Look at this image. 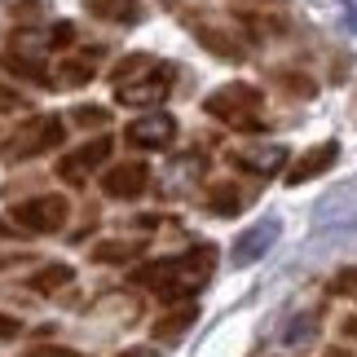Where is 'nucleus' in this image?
<instances>
[{"mask_svg": "<svg viewBox=\"0 0 357 357\" xmlns=\"http://www.w3.org/2000/svg\"><path fill=\"white\" fill-rule=\"evenodd\" d=\"M212 265H216V247H190L181 256H168V260H150V265L132 269V282L150 287L155 296H163L168 305L176 300H190L203 282L212 278Z\"/></svg>", "mask_w": 357, "mask_h": 357, "instance_id": "obj_1", "label": "nucleus"}, {"mask_svg": "<svg viewBox=\"0 0 357 357\" xmlns=\"http://www.w3.org/2000/svg\"><path fill=\"white\" fill-rule=\"evenodd\" d=\"M260 106H265V93H260L256 84H225L208 93V102H203V111H208L212 119L229 123V128H243V132H260Z\"/></svg>", "mask_w": 357, "mask_h": 357, "instance_id": "obj_2", "label": "nucleus"}, {"mask_svg": "<svg viewBox=\"0 0 357 357\" xmlns=\"http://www.w3.org/2000/svg\"><path fill=\"white\" fill-rule=\"evenodd\" d=\"M71 216V199L62 195H36V199H22L9 208V221L26 229V234H58Z\"/></svg>", "mask_w": 357, "mask_h": 357, "instance_id": "obj_3", "label": "nucleus"}, {"mask_svg": "<svg viewBox=\"0 0 357 357\" xmlns=\"http://www.w3.org/2000/svg\"><path fill=\"white\" fill-rule=\"evenodd\" d=\"M172 79H176V66L172 62H155L146 75L128 79V84H115V102L128 106V111H150V106H159L172 93Z\"/></svg>", "mask_w": 357, "mask_h": 357, "instance_id": "obj_4", "label": "nucleus"}, {"mask_svg": "<svg viewBox=\"0 0 357 357\" xmlns=\"http://www.w3.org/2000/svg\"><path fill=\"white\" fill-rule=\"evenodd\" d=\"M62 137H66V128H62L58 115H40V119L26 123V128H18V137L9 142L5 155L9 159H36V155H45V150L62 146Z\"/></svg>", "mask_w": 357, "mask_h": 357, "instance_id": "obj_5", "label": "nucleus"}, {"mask_svg": "<svg viewBox=\"0 0 357 357\" xmlns=\"http://www.w3.org/2000/svg\"><path fill=\"white\" fill-rule=\"evenodd\" d=\"M111 150H115V142H111V137H93V142H84L79 150H71V155H62V163H58V176H62V181H71V185L89 181V172H93V168H102V163L111 159Z\"/></svg>", "mask_w": 357, "mask_h": 357, "instance_id": "obj_6", "label": "nucleus"}, {"mask_svg": "<svg viewBox=\"0 0 357 357\" xmlns=\"http://www.w3.org/2000/svg\"><path fill=\"white\" fill-rule=\"evenodd\" d=\"M123 142L137 146V150H168L176 142V119L172 115H142V119H132L128 128H123Z\"/></svg>", "mask_w": 357, "mask_h": 357, "instance_id": "obj_7", "label": "nucleus"}, {"mask_svg": "<svg viewBox=\"0 0 357 357\" xmlns=\"http://www.w3.org/2000/svg\"><path fill=\"white\" fill-rule=\"evenodd\" d=\"M150 185V168L142 159H123V163H111L102 176V195L106 199H137L142 190Z\"/></svg>", "mask_w": 357, "mask_h": 357, "instance_id": "obj_8", "label": "nucleus"}, {"mask_svg": "<svg viewBox=\"0 0 357 357\" xmlns=\"http://www.w3.org/2000/svg\"><path fill=\"white\" fill-rule=\"evenodd\" d=\"M335 159H340V146H335V142H322V146L305 150V155H300L291 168H287V185H305V181H313V176H322Z\"/></svg>", "mask_w": 357, "mask_h": 357, "instance_id": "obj_9", "label": "nucleus"}, {"mask_svg": "<svg viewBox=\"0 0 357 357\" xmlns=\"http://www.w3.org/2000/svg\"><path fill=\"white\" fill-rule=\"evenodd\" d=\"M199 322V305L195 300H176V305L163 313V318H155V326H150V335L163 340V344H172V340H181L190 326Z\"/></svg>", "mask_w": 357, "mask_h": 357, "instance_id": "obj_10", "label": "nucleus"}, {"mask_svg": "<svg viewBox=\"0 0 357 357\" xmlns=\"http://www.w3.org/2000/svg\"><path fill=\"white\" fill-rule=\"evenodd\" d=\"M190 31H195L203 45H208V53H216L221 62H243L247 58V49H243V40H234L225 31V26H212V22H190Z\"/></svg>", "mask_w": 357, "mask_h": 357, "instance_id": "obj_11", "label": "nucleus"}, {"mask_svg": "<svg viewBox=\"0 0 357 357\" xmlns=\"http://www.w3.org/2000/svg\"><path fill=\"white\" fill-rule=\"evenodd\" d=\"M89 256L98 265H132V260L146 256V238H102V243H93Z\"/></svg>", "mask_w": 357, "mask_h": 357, "instance_id": "obj_12", "label": "nucleus"}, {"mask_svg": "<svg viewBox=\"0 0 357 357\" xmlns=\"http://www.w3.org/2000/svg\"><path fill=\"white\" fill-rule=\"evenodd\" d=\"M229 163L243 168V172H256V176H273L287 163V150L282 146H269V150H234Z\"/></svg>", "mask_w": 357, "mask_h": 357, "instance_id": "obj_13", "label": "nucleus"}, {"mask_svg": "<svg viewBox=\"0 0 357 357\" xmlns=\"http://www.w3.org/2000/svg\"><path fill=\"white\" fill-rule=\"evenodd\" d=\"M0 66L18 79H31V84H53V71L45 66V58H31V53H22V49L0 53Z\"/></svg>", "mask_w": 357, "mask_h": 357, "instance_id": "obj_14", "label": "nucleus"}, {"mask_svg": "<svg viewBox=\"0 0 357 357\" xmlns=\"http://www.w3.org/2000/svg\"><path fill=\"white\" fill-rule=\"evenodd\" d=\"M89 13L98 22L132 26V22H142V0H89Z\"/></svg>", "mask_w": 357, "mask_h": 357, "instance_id": "obj_15", "label": "nucleus"}, {"mask_svg": "<svg viewBox=\"0 0 357 357\" xmlns=\"http://www.w3.org/2000/svg\"><path fill=\"white\" fill-rule=\"evenodd\" d=\"M243 190L234 185V181H216V185H208V208L216 212V216H238L243 212Z\"/></svg>", "mask_w": 357, "mask_h": 357, "instance_id": "obj_16", "label": "nucleus"}, {"mask_svg": "<svg viewBox=\"0 0 357 357\" xmlns=\"http://www.w3.org/2000/svg\"><path fill=\"white\" fill-rule=\"evenodd\" d=\"M98 75V66H93V58L84 53V58H66L62 66H58V84H66V89H79V84H89V79Z\"/></svg>", "mask_w": 357, "mask_h": 357, "instance_id": "obj_17", "label": "nucleus"}, {"mask_svg": "<svg viewBox=\"0 0 357 357\" xmlns=\"http://www.w3.org/2000/svg\"><path fill=\"white\" fill-rule=\"evenodd\" d=\"M71 278H75V269H71V265H45V269H40L36 278H31V287H36V291H62V287L71 282Z\"/></svg>", "mask_w": 357, "mask_h": 357, "instance_id": "obj_18", "label": "nucleus"}, {"mask_svg": "<svg viewBox=\"0 0 357 357\" xmlns=\"http://www.w3.org/2000/svg\"><path fill=\"white\" fill-rule=\"evenodd\" d=\"M150 66H155V58L150 53H128L123 62H115V71H111V79L115 84H128V79H137V75H146Z\"/></svg>", "mask_w": 357, "mask_h": 357, "instance_id": "obj_19", "label": "nucleus"}, {"mask_svg": "<svg viewBox=\"0 0 357 357\" xmlns=\"http://www.w3.org/2000/svg\"><path fill=\"white\" fill-rule=\"evenodd\" d=\"M269 238H273V225H260V229H252L238 247H234V260L238 265H247V260H256V252H265L269 247Z\"/></svg>", "mask_w": 357, "mask_h": 357, "instance_id": "obj_20", "label": "nucleus"}, {"mask_svg": "<svg viewBox=\"0 0 357 357\" xmlns=\"http://www.w3.org/2000/svg\"><path fill=\"white\" fill-rule=\"evenodd\" d=\"M273 79H278V84L291 93V98H313V93H318V84H313L305 71H278Z\"/></svg>", "mask_w": 357, "mask_h": 357, "instance_id": "obj_21", "label": "nucleus"}, {"mask_svg": "<svg viewBox=\"0 0 357 357\" xmlns=\"http://www.w3.org/2000/svg\"><path fill=\"white\" fill-rule=\"evenodd\" d=\"M71 119L79 123V128H102V123L111 119V111H106V106H75Z\"/></svg>", "mask_w": 357, "mask_h": 357, "instance_id": "obj_22", "label": "nucleus"}, {"mask_svg": "<svg viewBox=\"0 0 357 357\" xmlns=\"http://www.w3.org/2000/svg\"><path fill=\"white\" fill-rule=\"evenodd\" d=\"M331 291L335 296H357V269H340L331 278Z\"/></svg>", "mask_w": 357, "mask_h": 357, "instance_id": "obj_23", "label": "nucleus"}, {"mask_svg": "<svg viewBox=\"0 0 357 357\" xmlns=\"http://www.w3.org/2000/svg\"><path fill=\"white\" fill-rule=\"evenodd\" d=\"M71 40H75V26L71 22L49 26V49H71Z\"/></svg>", "mask_w": 357, "mask_h": 357, "instance_id": "obj_24", "label": "nucleus"}, {"mask_svg": "<svg viewBox=\"0 0 357 357\" xmlns=\"http://www.w3.org/2000/svg\"><path fill=\"white\" fill-rule=\"evenodd\" d=\"M40 9H45L40 0H22V5H13V18H18V22H36Z\"/></svg>", "mask_w": 357, "mask_h": 357, "instance_id": "obj_25", "label": "nucleus"}, {"mask_svg": "<svg viewBox=\"0 0 357 357\" xmlns=\"http://www.w3.org/2000/svg\"><path fill=\"white\" fill-rule=\"evenodd\" d=\"M18 106H22V98H18V89H9L5 79H0V115H5V111H18Z\"/></svg>", "mask_w": 357, "mask_h": 357, "instance_id": "obj_26", "label": "nucleus"}, {"mask_svg": "<svg viewBox=\"0 0 357 357\" xmlns=\"http://www.w3.org/2000/svg\"><path fill=\"white\" fill-rule=\"evenodd\" d=\"M31 357H84V353H75V349H62V344H40Z\"/></svg>", "mask_w": 357, "mask_h": 357, "instance_id": "obj_27", "label": "nucleus"}, {"mask_svg": "<svg viewBox=\"0 0 357 357\" xmlns=\"http://www.w3.org/2000/svg\"><path fill=\"white\" fill-rule=\"evenodd\" d=\"M18 331H22V322H18V318H9V313H0V340H13Z\"/></svg>", "mask_w": 357, "mask_h": 357, "instance_id": "obj_28", "label": "nucleus"}, {"mask_svg": "<svg viewBox=\"0 0 357 357\" xmlns=\"http://www.w3.org/2000/svg\"><path fill=\"white\" fill-rule=\"evenodd\" d=\"M340 331H344V335H353V340H357V318H349L344 326H340Z\"/></svg>", "mask_w": 357, "mask_h": 357, "instance_id": "obj_29", "label": "nucleus"}, {"mask_svg": "<svg viewBox=\"0 0 357 357\" xmlns=\"http://www.w3.org/2000/svg\"><path fill=\"white\" fill-rule=\"evenodd\" d=\"M0 238H5V221H0Z\"/></svg>", "mask_w": 357, "mask_h": 357, "instance_id": "obj_30", "label": "nucleus"}, {"mask_svg": "<svg viewBox=\"0 0 357 357\" xmlns=\"http://www.w3.org/2000/svg\"><path fill=\"white\" fill-rule=\"evenodd\" d=\"M163 5H168V9H172V5H176V0H163Z\"/></svg>", "mask_w": 357, "mask_h": 357, "instance_id": "obj_31", "label": "nucleus"}, {"mask_svg": "<svg viewBox=\"0 0 357 357\" xmlns=\"http://www.w3.org/2000/svg\"><path fill=\"white\" fill-rule=\"evenodd\" d=\"M260 5H265V0H260Z\"/></svg>", "mask_w": 357, "mask_h": 357, "instance_id": "obj_32", "label": "nucleus"}]
</instances>
